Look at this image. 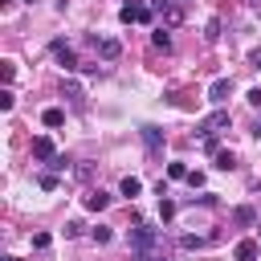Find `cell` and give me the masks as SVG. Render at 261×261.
Wrapping results in <instances>:
<instances>
[{
    "label": "cell",
    "mask_w": 261,
    "mask_h": 261,
    "mask_svg": "<svg viewBox=\"0 0 261 261\" xmlns=\"http://www.w3.org/2000/svg\"><path fill=\"white\" fill-rule=\"evenodd\" d=\"M188 184L192 188H204V171H188Z\"/></svg>",
    "instance_id": "27"
},
{
    "label": "cell",
    "mask_w": 261,
    "mask_h": 261,
    "mask_svg": "<svg viewBox=\"0 0 261 261\" xmlns=\"http://www.w3.org/2000/svg\"><path fill=\"white\" fill-rule=\"evenodd\" d=\"M204 37H208V41H216V37H220V20H208V33H204Z\"/></svg>",
    "instance_id": "26"
},
{
    "label": "cell",
    "mask_w": 261,
    "mask_h": 261,
    "mask_svg": "<svg viewBox=\"0 0 261 261\" xmlns=\"http://www.w3.org/2000/svg\"><path fill=\"white\" fill-rule=\"evenodd\" d=\"M53 57L61 61V69H82V65H77V57H73V49H69L65 41H53Z\"/></svg>",
    "instance_id": "9"
},
{
    "label": "cell",
    "mask_w": 261,
    "mask_h": 261,
    "mask_svg": "<svg viewBox=\"0 0 261 261\" xmlns=\"http://www.w3.org/2000/svg\"><path fill=\"white\" fill-rule=\"evenodd\" d=\"M159 216H163V220H171V216H175V200L159 196Z\"/></svg>",
    "instance_id": "17"
},
{
    "label": "cell",
    "mask_w": 261,
    "mask_h": 261,
    "mask_svg": "<svg viewBox=\"0 0 261 261\" xmlns=\"http://www.w3.org/2000/svg\"><path fill=\"white\" fill-rule=\"evenodd\" d=\"M94 49H98V57H102V61H114V57L122 53V45H118L114 37H94Z\"/></svg>",
    "instance_id": "7"
},
{
    "label": "cell",
    "mask_w": 261,
    "mask_h": 261,
    "mask_svg": "<svg viewBox=\"0 0 261 261\" xmlns=\"http://www.w3.org/2000/svg\"><path fill=\"white\" fill-rule=\"evenodd\" d=\"M155 228H147V224H139V228H130V249L139 253V261H147V253L155 249Z\"/></svg>",
    "instance_id": "1"
},
{
    "label": "cell",
    "mask_w": 261,
    "mask_h": 261,
    "mask_svg": "<svg viewBox=\"0 0 261 261\" xmlns=\"http://www.w3.org/2000/svg\"><path fill=\"white\" fill-rule=\"evenodd\" d=\"M232 126V114L228 110H212L204 122H200V135H220V130H228Z\"/></svg>",
    "instance_id": "3"
},
{
    "label": "cell",
    "mask_w": 261,
    "mask_h": 261,
    "mask_svg": "<svg viewBox=\"0 0 261 261\" xmlns=\"http://www.w3.org/2000/svg\"><path fill=\"white\" fill-rule=\"evenodd\" d=\"M33 159H41V163H53V159H57V147H53L49 135H37V139H33Z\"/></svg>",
    "instance_id": "4"
},
{
    "label": "cell",
    "mask_w": 261,
    "mask_h": 261,
    "mask_svg": "<svg viewBox=\"0 0 261 261\" xmlns=\"http://www.w3.org/2000/svg\"><path fill=\"white\" fill-rule=\"evenodd\" d=\"M106 204H110V196H106V192H102V188H98V192H90V196H86V208H90V212H102V208H106Z\"/></svg>",
    "instance_id": "11"
},
{
    "label": "cell",
    "mask_w": 261,
    "mask_h": 261,
    "mask_svg": "<svg viewBox=\"0 0 261 261\" xmlns=\"http://www.w3.org/2000/svg\"><path fill=\"white\" fill-rule=\"evenodd\" d=\"M253 135H257V139H261V122H257V126H253Z\"/></svg>",
    "instance_id": "30"
},
{
    "label": "cell",
    "mask_w": 261,
    "mask_h": 261,
    "mask_svg": "<svg viewBox=\"0 0 261 261\" xmlns=\"http://www.w3.org/2000/svg\"><path fill=\"white\" fill-rule=\"evenodd\" d=\"M204 151L216 155V151H220V139H216V135H204Z\"/></svg>",
    "instance_id": "24"
},
{
    "label": "cell",
    "mask_w": 261,
    "mask_h": 261,
    "mask_svg": "<svg viewBox=\"0 0 261 261\" xmlns=\"http://www.w3.org/2000/svg\"><path fill=\"white\" fill-rule=\"evenodd\" d=\"M118 20H122V24H147V20H151V8H147L143 0H130V4L118 8Z\"/></svg>",
    "instance_id": "2"
},
{
    "label": "cell",
    "mask_w": 261,
    "mask_h": 261,
    "mask_svg": "<svg viewBox=\"0 0 261 261\" xmlns=\"http://www.w3.org/2000/svg\"><path fill=\"white\" fill-rule=\"evenodd\" d=\"M4 261H20V257H4Z\"/></svg>",
    "instance_id": "31"
},
{
    "label": "cell",
    "mask_w": 261,
    "mask_h": 261,
    "mask_svg": "<svg viewBox=\"0 0 261 261\" xmlns=\"http://www.w3.org/2000/svg\"><path fill=\"white\" fill-rule=\"evenodd\" d=\"M232 257H237V261H257V257H261V241H253V237H245V241H237V249H232Z\"/></svg>",
    "instance_id": "6"
},
{
    "label": "cell",
    "mask_w": 261,
    "mask_h": 261,
    "mask_svg": "<svg viewBox=\"0 0 261 261\" xmlns=\"http://www.w3.org/2000/svg\"><path fill=\"white\" fill-rule=\"evenodd\" d=\"M139 135H143V143H147V151H151V155H159V151H163V130H159V126H151V122H147V126H139Z\"/></svg>",
    "instance_id": "8"
},
{
    "label": "cell",
    "mask_w": 261,
    "mask_h": 261,
    "mask_svg": "<svg viewBox=\"0 0 261 261\" xmlns=\"http://www.w3.org/2000/svg\"><path fill=\"white\" fill-rule=\"evenodd\" d=\"M228 94H232V77H216V82L208 86V102H212V106H224Z\"/></svg>",
    "instance_id": "5"
},
{
    "label": "cell",
    "mask_w": 261,
    "mask_h": 261,
    "mask_svg": "<svg viewBox=\"0 0 261 261\" xmlns=\"http://www.w3.org/2000/svg\"><path fill=\"white\" fill-rule=\"evenodd\" d=\"M37 184H41V188H45V192H53V188H57V171H45V175H41V179H37Z\"/></svg>",
    "instance_id": "20"
},
{
    "label": "cell",
    "mask_w": 261,
    "mask_h": 261,
    "mask_svg": "<svg viewBox=\"0 0 261 261\" xmlns=\"http://www.w3.org/2000/svg\"><path fill=\"white\" fill-rule=\"evenodd\" d=\"M232 220H237V224H257V212H253L249 204H241V208H232Z\"/></svg>",
    "instance_id": "13"
},
{
    "label": "cell",
    "mask_w": 261,
    "mask_h": 261,
    "mask_svg": "<svg viewBox=\"0 0 261 261\" xmlns=\"http://www.w3.org/2000/svg\"><path fill=\"white\" fill-rule=\"evenodd\" d=\"M155 8L167 16V24H179V20H184V8H175V4H155Z\"/></svg>",
    "instance_id": "14"
},
{
    "label": "cell",
    "mask_w": 261,
    "mask_h": 261,
    "mask_svg": "<svg viewBox=\"0 0 261 261\" xmlns=\"http://www.w3.org/2000/svg\"><path fill=\"white\" fill-rule=\"evenodd\" d=\"M249 61H253V69H261V49H257V53H253Z\"/></svg>",
    "instance_id": "29"
},
{
    "label": "cell",
    "mask_w": 261,
    "mask_h": 261,
    "mask_svg": "<svg viewBox=\"0 0 261 261\" xmlns=\"http://www.w3.org/2000/svg\"><path fill=\"white\" fill-rule=\"evenodd\" d=\"M212 159H216V167H220V171H228V167L237 163V159H232V151H216Z\"/></svg>",
    "instance_id": "16"
},
{
    "label": "cell",
    "mask_w": 261,
    "mask_h": 261,
    "mask_svg": "<svg viewBox=\"0 0 261 261\" xmlns=\"http://www.w3.org/2000/svg\"><path fill=\"white\" fill-rule=\"evenodd\" d=\"M12 102H16V94L4 86V90H0V110H12Z\"/></svg>",
    "instance_id": "19"
},
{
    "label": "cell",
    "mask_w": 261,
    "mask_h": 261,
    "mask_svg": "<svg viewBox=\"0 0 261 261\" xmlns=\"http://www.w3.org/2000/svg\"><path fill=\"white\" fill-rule=\"evenodd\" d=\"M257 232H261V228H257Z\"/></svg>",
    "instance_id": "32"
},
{
    "label": "cell",
    "mask_w": 261,
    "mask_h": 261,
    "mask_svg": "<svg viewBox=\"0 0 261 261\" xmlns=\"http://www.w3.org/2000/svg\"><path fill=\"white\" fill-rule=\"evenodd\" d=\"M204 241H208V237H196V232H188V237H184V241H179V245H184V249H200V245H204Z\"/></svg>",
    "instance_id": "22"
},
{
    "label": "cell",
    "mask_w": 261,
    "mask_h": 261,
    "mask_svg": "<svg viewBox=\"0 0 261 261\" xmlns=\"http://www.w3.org/2000/svg\"><path fill=\"white\" fill-rule=\"evenodd\" d=\"M12 73H16V65H12V61H0V77H4V86L12 82Z\"/></svg>",
    "instance_id": "23"
},
{
    "label": "cell",
    "mask_w": 261,
    "mask_h": 261,
    "mask_svg": "<svg viewBox=\"0 0 261 261\" xmlns=\"http://www.w3.org/2000/svg\"><path fill=\"white\" fill-rule=\"evenodd\" d=\"M49 245H53L49 232H37V237H33V249H49Z\"/></svg>",
    "instance_id": "25"
},
{
    "label": "cell",
    "mask_w": 261,
    "mask_h": 261,
    "mask_svg": "<svg viewBox=\"0 0 261 261\" xmlns=\"http://www.w3.org/2000/svg\"><path fill=\"white\" fill-rule=\"evenodd\" d=\"M118 192H122V196H126V200H135V196H139V192H143V184H139V179H135V175H126V179H122V184H118Z\"/></svg>",
    "instance_id": "12"
},
{
    "label": "cell",
    "mask_w": 261,
    "mask_h": 261,
    "mask_svg": "<svg viewBox=\"0 0 261 261\" xmlns=\"http://www.w3.org/2000/svg\"><path fill=\"white\" fill-rule=\"evenodd\" d=\"M167 179H188V167L184 163H167Z\"/></svg>",
    "instance_id": "18"
},
{
    "label": "cell",
    "mask_w": 261,
    "mask_h": 261,
    "mask_svg": "<svg viewBox=\"0 0 261 261\" xmlns=\"http://www.w3.org/2000/svg\"><path fill=\"white\" fill-rule=\"evenodd\" d=\"M151 45L167 53V49H171V33H167V29H155V33H151Z\"/></svg>",
    "instance_id": "15"
},
{
    "label": "cell",
    "mask_w": 261,
    "mask_h": 261,
    "mask_svg": "<svg viewBox=\"0 0 261 261\" xmlns=\"http://www.w3.org/2000/svg\"><path fill=\"white\" fill-rule=\"evenodd\" d=\"M41 122H45V126H61V122H65V110H61V106H49V110H41Z\"/></svg>",
    "instance_id": "10"
},
{
    "label": "cell",
    "mask_w": 261,
    "mask_h": 261,
    "mask_svg": "<svg viewBox=\"0 0 261 261\" xmlns=\"http://www.w3.org/2000/svg\"><path fill=\"white\" fill-rule=\"evenodd\" d=\"M245 98H249V106H261V86H253V90H249Z\"/></svg>",
    "instance_id": "28"
},
{
    "label": "cell",
    "mask_w": 261,
    "mask_h": 261,
    "mask_svg": "<svg viewBox=\"0 0 261 261\" xmlns=\"http://www.w3.org/2000/svg\"><path fill=\"white\" fill-rule=\"evenodd\" d=\"M90 237H94V245H110V228H102V224H98Z\"/></svg>",
    "instance_id": "21"
}]
</instances>
